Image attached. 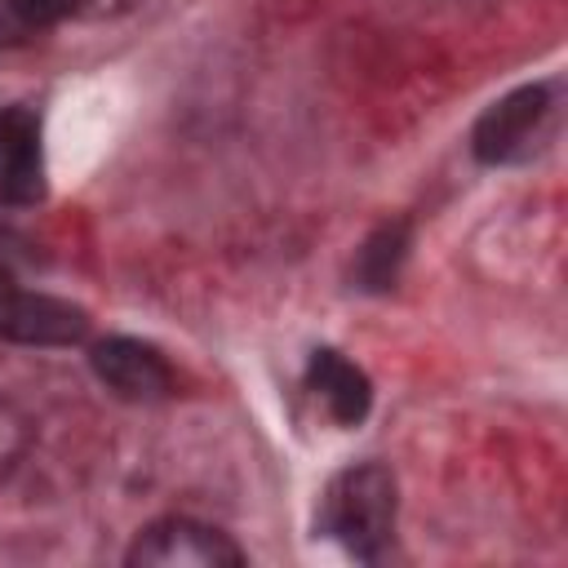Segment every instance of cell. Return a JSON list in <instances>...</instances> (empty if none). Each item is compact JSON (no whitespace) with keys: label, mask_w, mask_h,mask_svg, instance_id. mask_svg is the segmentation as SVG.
Masks as SVG:
<instances>
[{"label":"cell","mask_w":568,"mask_h":568,"mask_svg":"<svg viewBox=\"0 0 568 568\" xmlns=\"http://www.w3.org/2000/svg\"><path fill=\"white\" fill-rule=\"evenodd\" d=\"M404 262H408V222L404 217L382 222L355 253V284L368 293H390Z\"/></svg>","instance_id":"ba28073f"},{"label":"cell","mask_w":568,"mask_h":568,"mask_svg":"<svg viewBox=\"0 0 568 568\" xmlns=\"http://www.w3.org/2000/svg\"><path fill=\"white\" fill-rule=\"evenodd\" d=\"M395 506H399L395 475L382 462H364L333 475V484L324 488L315 528L342 541L355 559H377L395 532Z\"/></svg>","instance_id":"6da1fadb"},{"label":"cell","mask_w":568,"mask_h":568,"mask_svg":"<svg viewBox=\"0 0 568 568\" xmlns=\"http://www.w3.org/2000/svg\"><path fill=\"white\" fill-rule=\"evenodd\" d=\"M550 115H555V102H550V89L546 84H524V89L497 98L475 120V133H470L475 160H484V164L524 160L537 146V138L546 133Z\"/></svg>","instance_id":"3957f363"},{"label":"cell","mask_w":568,"mask_h":568,"mask_svg":"<svg viewBox=\"0 0 568 568\" xmlns=\"http://www.w3.org/2000/svg\"><path fill=\"white\" fill-rule=\"evenodd\" d=\"M89 333V315L75 302L18 288L0 280V337L27 346H71Z\"/></svg>","instance_id":"5b68a950"},{"label":"cell","mask_w":568,"mask_h":568,"mask_svg":"<svg viewBox=\"0 0 568 568\" xmlns=\"http://www.w3.org/2000/svg\"><path fill=\"white\" fill-rule=\"evenodd\" d=\"M0 200L4 204H36L44 200V155H40V124L27 111L18 133L0 155Z\"/></svg>","instance_id":"52a82bcc"},{"label":"cell","mask_w":568,"mask_h":568,"mask_svg":"<svg viewBox=\"0 0 568 568\" xmlns=\"http://www.w3.org/2000/svg\"><path fill=\"white\" fill-rule=\"evenodd\" d=\"M124 559L129 568H240L244 550L222 528L169 515L146 524Z\"/></svg>","instance_id":"7a4b0ae2"},{"label":"cell","mask_w":568,"mask_h":568,"mask_svg":"<svg viewBox=\"0 0 568 568\" xmlns=\"http://www.w3.org/2000/svg\"><path fill=\"white\" fill-rule=\"evenodd\" d=\"M306 386L315 390V399L328 408V417L337 426H359L368 417V404H373V386L364 377V368H355L346 355L337 351H315L311 364H306Z\"/></svg>","instance_id":"8992f818"},{"label":"cell","mask_w":568,"mask_h":568,"mask_svg":"<svg viewBox=\"0 0 568 568\" xmlns=\"http://www.w3.org/2000/svg\"><path fill=\"white\" fill-rule=\"evenodd\" d=\"M106 9H111V0H4L0 4V44H22L62 18L106 13Z\"/></svg>","instance_id":"9c48e42d"},{"label":"cell","mask_w":568,"mask_h":568,"mask_svg":"<svg viewBox=\"0 0 568 568\" xmlns=\"http://www.w3.org/2000/svg\"><path fill=\"white\" fill-rule=\"evenodd\" d=\"M27 448H31V422H27V413L18 404L0 399V479L13 475V466L27 457Z\"/></svg>","instance_id":"30bf717a"},{"label":"cell","mask_w":568,"mask_h":568,"mask_svg":"<svg viewBox=\"0 0 568 568\" xmlns=\"http://www.w3.org/2000/svg\"><path fill=\"white\" fill-rule=\"evenodd\" d=\"M22 120H27V111H22V106H4V111H0V155H4V146H9V138L18 133V124H22Z\"/></svg>","instance_id":"8fae6325"},{"label":"cell","mask_w":568,"mask_h":568,"mask_svg":"<svg viewBox=\"0 0 568 568\" xmlns=\"http://www.w3.org/2000/svg\"><path fill=\"white\" fill-rule=\"evenodd\" d=\"M89 364L98 373V382L129 399V404H155V399H169L178 390V373L173 364L151 346V342H138V337H106L89 351Z\"/></svg>","instance_id":"277c9868"}]
</instances>
